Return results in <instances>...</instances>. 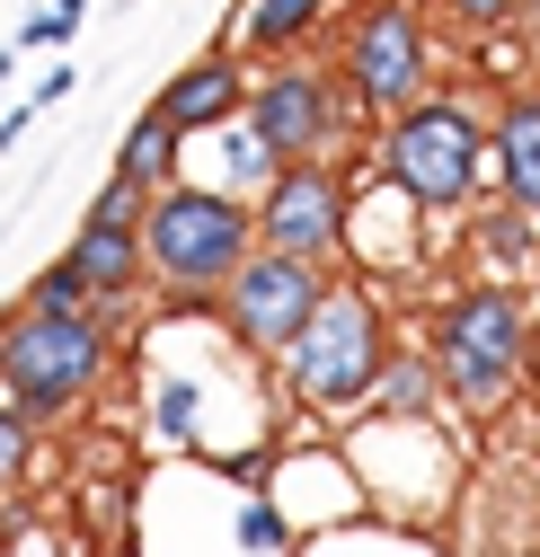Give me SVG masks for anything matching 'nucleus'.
<instances>
[{
  "label": "nucleus",
  "mask_w": 540,
  "mask_h": 557,
  "mask_svg": "<svg viewBox=\"0 0 540 557\" xmlns=\"http://www.w3.org/2000/svg\"><path fill=\"white\" fill-rule=\"evenodd\" d=\"M143 257L177 301H222V284L257 257V203L231 186H169L143 213Z\"/></svg>",
  "instance_id": "1"
},
{
  "label": "nucleus",
  "mask_w": 540,
  "mask_h": 557,
  "mask_svg": "<svg viewBox=\"0 0 540 557\" xmlns=\"http://www.w3.org/2000/svg\"><path fill=\"white\" fill-rule=\"evenodd\" d=\"M107 381V319L98 310H19L0 327V389L27 425H72Z\"/></svg>",
  "instance_id": "2"
},
{
  "label": "nucleus",
  "mask_w": 540,
  "mask_h": 557,
  "mask_svg": "<svg viewBox=\"0 0 540 557\" xmlns=\"http://www.w3.org/2000/svg\"><path fill=\"white\" fill-rule=\"evenodd\" d=\"M434 372L461 416H496L531 372V310L505 284H469L434 310Z\"/></svg>",
  "instance_id": "3"
},
{
  "label": "nucleus",
  "mask_w": 540,
  "mask_h": 557,
  "mask_svg": "<svg viewBox=\"0 0 540 557\" xmlns=\"http://www.w3.org/2000/svg\"><path fill=\"white\" fill-rule=\"evenodd\" d=\"M381 372H390V319H381V301L355 293V284H328L319 319L302 327V345L284 355L293 398L310 416H364L372 389H381Z\"/></svg>",
  "instance_id": "4"
},
{
  "label": "nucleus",
  "mask_w": 540,
  "mask_h": 557,
  "mask_svg": "<svg viewBox=\"0 0 540 557\" xmlns=\"http://www.w3.org/2000/svg\"><path fill=\"white\" fill-rule=\"evenodd\" d=\"M479 160H488V133L452 98H417L381 143V177L408 195L417 213H461V203L479 195Z\"/></svg>",
  "instance_id": "5"
},
{
  "label": "nucleus",
  "mask_w": 540,
  "mask_h": 557,
  "mask_svg": "<svg viewBox=\"0 0 540 557\" xmlns=\"http://www.w3.org/2000/svg\"><path fill=\"white\" fill-rule=\"evenodd\" d=\"M319 301H328V274L319 265H302V257H284V248H257L231 284H222V327H231V345L240 355H257V363H284L293 345H302V327L319 319Z\"/></svg>",
  "instance_id": "6"
},
{
  "label": "nucleus",
  "mask_w": 540,
  "mask_h": 557,
  "mask_svg": "<svg viewBox=\"0 0 540 557\" xmlns=\"http://www.w3.org/2000/svg\"><path fill=\"white\" fill-rule=\"evenodd\" d=\"M426 72H434V45H426V18L408 0H372L346 36V89L381 115H408L426 98Z\"/></svg>",
  "instance_id": "7"
},
{
  "label": "nucleus",
  "mask_w": 540,
  "mask_h": 557,
  "mask_svg": "<svg viewBox=\"0 0 540 557\" xmlns=\"http://www.w3.org/2000/svg\"><path fill=\"white\" fill-rule=\"evenodd\" d=\"M257 248H284V257H302V265L328 274L336 248H346V177L319 169V160L284 169L275 186L257 195Z\"/></svg>",
  "instance_id": "8"
},
{
  "label": "nucleus",
  "mask_w": 540,
  "mask_h": 557,
  "mask_svg": "<svg viewBox=\"0 0 540 557\" xmlns=\"http://www.w3.org/2000/svg\"><path fill=\"white\" fill-rule=\"evenodd\" d=\"M240 124H248L284 169H302V160L328 143V133H336V98H328L319 72H266V81H248Z\"/></svg>",
  "instance_id": "9"
},
{
  "label": "nucleus",
  "mask_w": 540,
  "mask_h": 557,
  "mask_svg": "<svg viewBox=\"0 0 540 557\" xmlns=\"http://www.w3.org/2000/svg\"><path fill=\"white\" fill-rule=\"evenodd\" d=\"M240 107H248V72H240V53H195L186 62V72L151 98V115L177 133V143H186V133H231L240 124Z\"/></svg>",
  "instance_id": "10"
},
{
  "label": "nucleus",
  "mask_w": 540,
  "mask_h": 557,
  "mask_svg": "<svg viewBox=\"0 0 540 557\" xmlns=\"http://www.w3.org/2000/svg\"><path fill=\"white\" fill-rule=\"evenodd\" d=\"M62 257L81 265L89 301H124V293H133V284L151 274V257H143V231H124V222H81Z\"/></svg>",
  "instance_id": "11"
},
{
  "label": "nucleus",
  "mask_w": 540,
  "mask_h": 557,
  "mask_svg": "<svg viewBox=\"0 0 540 557\" xmlns=\"http://www.w3.org/2000/svg\"><path fill=\"white\" fill-rule=\"evenodd\" d=\"M496 186H505L514 213L540 222V89L496 107Z\"/></svg>",
  "instance_id": "12"
},
{
  "label": "nucleus",
  "mask_w": 540,
  "mask_h": 557,
  "mask_svg": "<svg viewBox=\"0 0 540 557\" xmlns=\"http://www.w3.org/2000/svg\"><path fill=\"white\" fill-rule=\"evenodd\" d=\"M434 407H443L434 355H390V372H381V389H372V407H364V425H426Z\"/></svg>",
  "instance_id": "13"
},
{
  "label": "nucleus",
  "mask_w": 540,
  "mask_h": 557,
  "mask_svg": "<svg viewBox=\"0 0 540 557\" xmlns=\"http://www.w3.org/2000/svg\"><path fill=\"white\" fill-rule=\"evenodd\" d=\"M177 151H186V143L143 107V124L115 143V177H124V186H143V195H169V186H186V177H177Z\"/></svg>",
  "instance_id": "14"
},
{
  "label": "nucleus",
  "mask_w": 540,
  "mask_h": 557,
  "mask_svg": "<svg viewBox=\"0 0 540 557\" xmlns=\"http://www.w3.org/2000/svg\"><path fill=\"white\" fill-rule=\"evenodd\" d=\"M319 10H328V0H248L240 45H248V53H284V45H302V36L319 27Z\"/></svg>",
  "instance_id": "15"
},
{
  "label": "nucleus",
  "mask_w": 540,
  "mask_h": 557,
  "mask_svg": "<svg viewBox=\"0 0 540 557\" xmlns=\"http://www.w3.org/2000/svg\"><path fill=\"white\" fill-rule=\"evenodd\" d=\"M19 310H98V301H89V284H81V265H72V257H53L36 284H27Z\"/></svg>",
  "instance_id": "16"
},
{
  "label": "nucleus",
  "mask_w": 540,
  "mask_h": 557,
  "mask_svg": "<svg viewBox=\"0 0 540 557\" xmlns=\"http://www.w3.org/2000/svg\"><path fill=\"white\" fill-rule=\"evenodd\" d=\"M479 257L523 265V257H531V213H514V203H505V213H488V222H479Z\"/></svg>",
  "instance_id": "17"
},
{
  "label": "nucleus",
  "mask_w": 540,
  "mask_h": 557,
  "mask_svg": "<svg viewBox=\"0 0 540 557\" xmlns=\"http://www.w3.org/2000/svg\"><path fill=\"white\" fill-rule=\"evenodd\" d=\"M27 451H36V425L0 398V496H19V478H27Z\"/></svg>",
  "instance_id": "18"
},
{
  "label": "nucleus",
  "mask_w": 540,
  "mask_h": 557,
  "mask_svg": "<svg viewBox=\"0 0 540 557\" xmlns=\"http://www.w3.org/2000/svg\"><path fill=\"white\" fill-rule=\"evenodd\" d=\"M81 18H89V0H53V10H36L10 45H19V53H27V45H62V36H81Z\"/></svg>",
  "instance_id": "19"
},
{
  "label": "nucleus",
  "mask_w": 540,
  "mask_h": 557,
  "mask_svg": "<svg viewBox=\"0 0 540 557\" xmlns=\"http://www.w3.org/2000/svg\"><path fill=\"white\" fill-rule=\"evenodd\" d=\"M143 213H151V195H143V186H124V177H107L98 203H89V222H124V231H143Z\"/></svg>",
  "instance_id": "20"
},
{
  "label": "nucleus",
  "mask_w": 540,
  "mask_h": 557,
  "mask_svg": "<svg viewBox=\"0 0 540 557\" xmlns=\"http://www.w3.org/2000/svg\"><path fill=\"white\" fill-rule=\"evenodd\" d=\"M443 10H452L461 27H514V18H523V0H443Z\"/></svg>",
  "instance_id": "21"
},
{
  "label": "nucleus",
  "mask_w": 540,
  "mask_h": 557,
  "mask_svg": "<svg viewBox=\"0 0 540 557\" xmlns=\"http://www.w3.org/2000/svg\"><path fill=\"white\" fill-rule=\"evenodd\" d=\"M160 434H169V443L195 434V389H186V381H160Z\"/></svg>",
  "instance_id": "22"
},
{
  "label": "nucleus",
  "mask_w": 540,
  "mask_h": 557,
  "mask_svg": "<svg viewBox=\"0 0 540 557\" xmlns=\"http://www.w3.org/2000/svg\"><path fill=\"white\" fill-rule=\"evenodd\" d=\"M72 89H81V72H72V62H53V72L36 81V98H27V107L45 115V107H62V98H72Z\"/></svg>",
  "instance_id": "23"
},
{
  "label": "nucleus",
  "mask_w": 540,
  "mask_h": 557,
  "mask_svg": "<svg viewBox=\"0 0 540 557\" xmlns=\"http://www.w3.org/2000/svg\"><path fill=\"white\" fill-rule=\"evenodd\" d=\"M27 124H36V107H10V115H0V151H10V143H19Z\"/></svg>",
  "instance_id": "24"
},
{
  "label": "nucleus",
  "mask_w": 540,
  "mask_h": 557,
  "mask_svg": "<svg viewBox=\"0 0 540 557\" xmlns=\"http://www.w3.org/2000/svg\"><path fill=\"white\" fill-rule=\"evenodd\" d=\"M10 62H19V45H0V81H10Z\"/></svg>",
  "instance_id": "25"
},
{
  "label": "nucleus",
  "mask_w": 540,
  "mask_h": 557,
  "mask_svg": "<svg viewBox=\"0 0 540 557\" xmlns=\"http://www.w3.org/2000/svg\"><path fill=\"white\" fill-rule=\"evenodd\" d=\"M531 372H540V319H531Z\"/></svg>",
  "instance_id": "26"
},
{
  "label": "nucleus",
  "mask_w": 540,
  "mask_h": 557,
  "mask_svg": "<svg viewBox=\"0 0 540 557\" xmlns=\"http://www.w3.org/2000/svg\"><path fill=\"white\" fill-rule=\"evenodd\" d=\"M523 18H531V27H540V0H523Z\"/></svg>",
  "instance_id": "27"
}]
</instances>
